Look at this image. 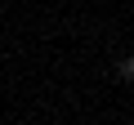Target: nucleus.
<instances>
[{"label": "nucleus", "instance_id": "nucleus-1", "mask_svg": "<svg viewBox=\"0 0 134 125\" xmlns=\"http://www.w3.org/2000/svg\"><path fill=\"white\" fill-rule=\"evenodd\" d=\"M121 81H134V54H130V58L121 62Z\"/></svg>", "mask_w": 134, "mask_h": 125}]
</instances>
